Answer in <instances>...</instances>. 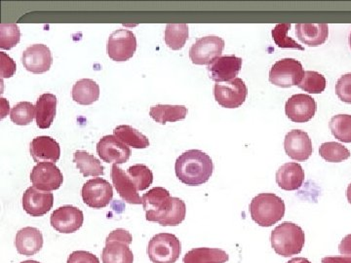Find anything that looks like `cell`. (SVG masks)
<instances>
[{
  "label": "cell",
  "mask_w": 351,
  "mask_h": 263,
  "mask_svg": "<svg viewBox=\"0 0 351 263\" xmlns=\"http://www.w3.org/2000/svg\"><path fill=\"white\" fill-rule=\"evenodd\" d=\"M142 199L147 221L161 226H178L186 218V203L180 198L171 197L167 189L152 188Z\"/></svg>",
  "instance_id": "obj_1"
},
{
  "label": "cell",
  "mask_w": 351,
  "mask_h": 263,
  "mask_svg": "<svg viewBox=\"0 0 351 263\" xmlns=\"http://www.w3.org/2000/svg\"><path fill=\"white\" fill-rule=\"evenodd\" d=\"M214 164L211 157L198 149H191L182 153L175 164L178 179L189 186L206 184L213 175Z\"/></svg>",
  "instance_id": "obj_2"
},
{
  "label": "cell",
  "mask_w": 351,
  "mask_h": 263,
  "mask_svg": "<svg viewBox=\"0 0 351 263\" xmlns=\"http://www.w3.org/2000/svg\"><path fill=\"white\" fill-rule=\"evenodd\" d=\"M270 240L277 255L289 258L301 253L306 243V235L299 225L286 221L274 228Z\"/></svg>",
  "instance_id": "obj_3"
},
{
  "label": "cell",
  "mask_w": 351,
  "mask_h": 263,
  "mask_svg": "<svg viewBox=\"0 0 351 263\" xmlns=\"http://www.w3.org/2000/svg\"><path fill=\"white\" fill-rule=\"evenodd\" d=\"M251 218L262 227H270L285 214V203L274 193H261L252 200Z\"/></svg>",
  "instance_id": "obj_4"
},
{
  "label": "cell",
  "mask_w": 351,
  "mask_h": 263,
  "mask_svg": "<svg viewBox=\"0 0 351 263\" xmlns=\"http://www.w3.org/2000/svg\"><path fill=\"white\" fill-rule=\"evenodd\" d=\"M132 241L131 233L123 228L110 232L101 253L103 263H133L134 255L129 248Z\"/></svg>",
  "instance_id": "obj_5"
},
{
  "label": "cell",
  "mask_w": 351,
  "mask_h": 263,
  "mask_svg": "<svg viewBox=\"0 0 351 263\" xmlns=\"http://www.w3.org/2000/svg\"><path fill=\"white\" fill-rule=\"evenodd\" d=\"M147 251L152 263H176L182 253L181 241L171 233H159L152 237Z\"/></svg>",
  "instance_id": "obj_6"
},
{
  "label": "cell",
  "mask_w": 351,
  "mask_h": 263,
  "mask_svg": "<svg viewBox=\"0 0 351 263\" xmlns=\"http://www.w3.org/2000/svg\"><path fill=\"white\" fill-rule=\"evenodd\" d=\"M304 68L299 61L291 58L280 60L272 66L269 71V82L281 88L299 85L304 75Z\"/></svg>",
  "instance_id": "obj_7"
},
{
  "label": "cell",
  "mask_w": 351,
  "mask_h": 263,
  "mask_svg": "<svg viewBox=\"0 0 351 263\" xmlns=\"http://www.w3.org/2000/svg\"><path fill=\"white\" fill-rule=\"evenodd\" d=\"M137 50V39L129 29H120L113 32L108 38V55L112 61L126 62Z\"/></svg>",
  "instance_id": "obj_8"
},
{
  "label": "cell",
  "mask_w": 351,
  "mask_h": 263,
  "mask_svg": "<svg viewBox=\"0 0 351 263\" xmlns=\"http://www.w3.org/2000/svg\"><path fill=\"white\" fill-rule=\"evenodd\" d=\"M248 88L241 78H235L226 84H215V100L221 107L237 108L241 107L246 101Z\"/></svg>",
  "instance_id": "obj_9"
},
{
  "label": "cell",
  "mask_w": 351,
  "mask_h": 263,
  "mask_svg": "<svg viewBox=\"0 0 351 263\" xmlns=\"http://www.w3.org/2000/svg\"><path fill=\"white\" fill-rule=\"evenodd\" d=\"M225 40L219 36H205L198 38L189 50V58L195 64L209 66L217 58L221 56Z\"/></svg>",
  "instance_id": "obj_10"
},
{
  "label": "cell",
  "mask_w": 351,
  "mask_h": 263,
  "mask_svg": "<svg viewBox=\"0 0 351 263\" xmlns=\"http://www.w3.org/2000/svg\"><path fill=\"white\" fill-rule=\"evenodd\" d=\"M83 202L93 209H103L108 206L113 197V189L110 182L101 177L90 179L83 186Z\"/></svg>",
  "instance_id": "obj_11"
},
{
  "label": "cell",
  "mask_w": 351,
  "mask_h": 263,
  "mask_svg": "<svg viewBox=\"0 0 351 263\" xmlns=\"http://www.w3.org/2000/svg\"><path fill=\"white\" fill-rule=\"evenodd\" d=\"M31 181L32 186L38 190L50 192L61 188L64 177L54 163L44 162L34 166L31 173Z\"/></svg>",
  "instance_id": "obj_12"
},
{
  "label": "cell",
  "mask_w": 351,
  "mask_h": 263,
  "mask_svg": "<svg viewBox=\"0 0 351 263\" xmlns=\"http://www.w3.org/2000/svg\"><path fill=\"white\" fill-rule=\"evenodd\" d=\"M51 225L56 231L71 234L82 228L84 216L78 208L66 206L58 208L51 214Z\"/></svg>",
  "instance_id": "obj_13"
},
{
  "label": "cell",
  "mask_w": 351,
  "mask_h": 263,
  "mask_svg": "<svg viewBox=\"0 0 351 263\" xmlns=\"http://www.w3.org/2000/svg\"><path fill=\"white\" fill-rule=\"evenodd\" d=\"M317 105L309 95L297 94L291 97L285 105L286 115L295 123H306L313 118Z\"/></svg>",
  "instance_id": "obj_14"
},
{
  "label": "cell",
  "mask_w": 351,
  "mask_h": 263,
  "mask_svg": "<svg viewBox=\"0 0 351 263\" xmlns=\"http://www.w3.org/2000/svg\"><path fill=\"white\" fill-rule=\"evenodd\" d=\"M97 152L101 160L115 165L126 163L132 151L128 145L123 144L115 136L108 135L101 138L97 145Z\"/></svg>",
  "instance_id": "obj_15"
},
{
  "label": "cell",
  "mask_w": 351,
  "mask_h": 263,
  "mask_svg": "<svg viewBox=\"0 0 351 263\" xmlns=\"http://www.w3.org/2000/svg\"><path fill=\"white\" fill-rule=\"evenodd\" d=\"M22 62L27 71L40 75L47 73L52 66V53L43 44H34L24 51Z\"/></svg>",
  "instance_id": "obj_16"
},
{
  "label": "cell",
  "mask_w": 351,
  "mask_h": 263,
  "mask_svg": "<svg viewBox=\"0 0 351 263\" xmlns=\"http://www.w3.org/2000/svg\"><path fill=\"white\" fill-rule=\"evenodd\" d=\"M241 58L221 56L208 66L210 78L215 82H230L237 78L242 68Z\"/></svg>",
  "instance_id": "obj_17"
},
{
  "label": "cell",
  "mask_w": 351,
  "mask_h": 263,
  "mask_svg": "<svg viewBox=\"0 0 351 263\" xmlns=\"http://www.w3.org/2000/svg\"><path fill=\"white\" fill-rule=\"evenodd\" d=\"M284 149L290 158L297 161H306L313 153L311 138L301 130L289 132L284 140Z\"/></svg>",
  "instance_id": "obj_18"
},
{
  "label": "cell",
  "mask_w": 351,
  "mask_h": 263,
  "mask_svg": "<svg viewBox=\"0 0 351 263\" xmlns=\"http://www.w3.org/2000/svg\"><path fill=\"white\" fill-rule=\"evenodd\" d=\"M54 204V195L51 192L38 190L32 186L25 190L23 195V208L29 216H43L52 209Z\"/></svg>",
  "instance_id": "obj_19"
},
{
  "label": "cell",
  "mask_w": 351,
  "mask_h": 263,
  "mask_svg": "<svg viewBox=\"0 0 351 263\" xmlns=\"http://www.w3.org/2000/svg\"><path fill=\"white\" fill-rule=\"evenodd\" d=\"M29 151L36 163H56L61 156V147L54 138L41 136L34 138L29 145Z\"/></svg>",
  "instance_id": "obj_20"
},
{
  "label": "cell",
  "mask_w": 351,
  "mask_h": 263,
  "mask_svg": "<svg viewBox=\"0 0 351 263\" xmlns=\"http://www.w3.org/2000/svg\"><path fill=\"white\" fill-rule=\"evenodd\" d=\"M110 175L113 186L122 199L132 205L143 204L142 197L138 195L137 188L127 172H124L119 166L113 164Z\"/></svg>",
  "instance_id": "obj_21"
},
{
  "label": "cell",
  "mask_w": 351,
  "mask_h": 263,
  "mask_svg": "<svg viewBox=\"0 0 351 263\" xmlns=\"http://www.w3.org/2000/svg\"><path fill=\"white\" fill-rule=\"evenodd\" d=\"M14 243L20 255L32 257L43 249V235L38 228L29 226L17 232Z\"/></svg>",
  "instance_id": "obj_22"
},
{
  "label": "cell",
  "mask_w": 351,
  "mask_h": 263,
  "mask_svg": "<svg viewBox=\"0 0 351 263\" xmlns=\"http://www.w3.org/2000/svg\"><path fill=\"white\" fill-rule=\"evenodd\" d=\"M304 181V171L299 163H286L277 170L276 182L283 190H298Z\"/></svg>",
  "instance_id": "obj_23"
},
{
  "label": "cell",
  "mask_w": 351,
  "mask_h": 263,
  "mask_svg": "<svg viewBox=\"0 0 351 263\" xmlns=\"http://www.w3.org/2000/svg\"><path fill=\"white\" fill-rule=\"evenodd\" d=\"M295 34L302 43L309 47H317L326 42L329 27L326 24H298Z\"/></svg>",
  "instance_id": "obj_24"
},
{
  "label": "cell",
  "mask_w": 351,
  "mask_h": 263,
  "mask_svg": "<svg viewBox=\"0 0 351 263\" xmlns=\"http://www.w3.org/2000/svg\"><path fill=\"white\" fill-rule=\"evenodd\" d=\"M57 98L53 94H43L36 105V125L40 129H48L56 116Z\"/></svg>",
  "instance_id": "obj_25"
},
{
  "label": "cell",
  "mask_w": 351,
  "mask_h": 263,
  "mask_svg": "<svg viewBox=\"0 0 351 263\" xmlns=\"http://www.w3.org/2000/svg\"><path fill=\"white\" fill-rule=\"evenodd\" d=\"M230 255L221 249L196 248L184 255V263H226Z\"/></svg>",
  "instance_id": "obj_26"
},
{
  "label": "cell",
  "mask_w": 351,
  "mask_h": 263,
  "mask_svg": "<svg viewBox=\"0 0 351 263\" xmlns=\"http://www.w3.org/2000/svg\"><path fill=\"white\" fill-rule=\"evenodd\" d=\"M100 98V86L92 79H82L73 85V100L78 105H90Z\"/></svg>",
  "instance_id": "obj_27"
},
{
  "label": "cell",
  "mask_w": 351,
  "mask_h": 263,
  "mask_svg": "<svg viewBox=\"0 0 351 263\" xmlns=\"http://www.w3.org/2000/svg\"><path fill=\"white\" fill-rule=\"evenodd\" d=\"M149 115L159 124L184 120L188 115V108L184 105H157L149 110Z\"/></svg>",
  "instance_id": "obj_28"
},
{
  "label": "cell",
  "mask_w": 351,
  "mask_h": 263,
  "mask_svg": "<svg viewBox=\"0 0 351 263\" xmlns=\"http://www.w3.org/2000/svg\"><path fill=\"white\" fill-rule=\"evenodd\" d=\"M73 162L84 177H99L104 175V167L100 160L86 151L75 152Z\"/></svg>",
  "instance_id": "obj_29"
},
{
  "label": "cell",
  "mask_w": 351,
  "mask_h": 263,
  "mask_svg": "<svg viewBox=\"0 0 351 263\" xmlns=\"http://www.w3.org/2000/svg\"><path fill=\"white\" fill-rule=\"evenodd\" d=\"M113 136L121 140L123 144L133 147V149H145L149 147V138L131 126L117 127L113 131Z\"/></svg>",
  "instance_id": "obj_30"
},
{
  "label": "cell",
  "mask_w": 351,
  "mask_h": 263,
  "mask_svg": "<svg viewBox=\"0 0 351 263\" xmlns=\"http://www.w3.org/2000/svg\"><path fill=\"white\" fill-rule=\"evenodd\" d=\"M189 39V25L186 24H168L166 25L165 40L166 45L170 49L181 50L186 45Z\"/></svg>",
  "instance_id": "obj_31"
},
{
  "label": "cell",
  "mask_w": 351,
  "mask_h": 263,
  "mask_svg": "<svg viewBox=\"0 0 351 263\" xmlns=\"http://www.w3.org/2000/svg\"><path fill=\"white\" fill-rule=\"evenodd\" d=\"M330 129L334 137L339 142H351V115L339 114L332 117L329 123Z\"/></svg>",
  "instance_id": "obj_32"
},
{
  "label": "cell",
  "mask_w": 351,
  "mask_h": 263,
  "mask_svg": "<svg viewBox=\"0 0 351 263\" xmlns=\"http://www.w3.org/2000/svg\"><path fill=\"white\" fill-rule=\"evenodd\" d=\"M127 174L130 177L138 191L145 190L154 182V174H152V170L142 164H137V165L129 167Z\"/></svg>",
  "instance_id": "obj_33"
},
{
  "label": "cell",
  "mask_w": 351,
  "mask_h": 263,
  "mask_svg": "<svg viewBox=\"0 0 351 263\" xmlns=\"http://www.w3.org/2000/svg\"><path fill=\"white\" fill-rule=\"evenodd\" d=\"M319 154L324 160L331 163L343 162L350 157V151L343 145L336 142L321 145Z\"/></svg>",
  "instance_id": "obj_34"
},
{
  "label": "cell",
  "mask_w": 351,
  "mask_h": 263,
  "mask_svg": "<svg viewBox=\"0 0 351 263\" xmlns=\"http://www.w3.org/2000/svg\"><path fill=\"white\" fill-rule=\"evenodd\" d=\"M298 87L309 94H321L326 88V78L317 71H304Z\"/></svg>",
  "instance_id": "obj_35"
},
{
  "label": "cell",
  "mask_w": 351,
  "mask_h": 263,
  "mask_svg": "<svg viewBox=\"0 0 351 263\" xmlns=\"http://www.w3.org/2000/svg\"><path fill=\"white\" fill-rule=\"evenodd\" d=\"M36 117V105L29 101H22L12 108L10 118L14 124L19 126H27L32 123Z\"/></svg>",
  "instance_id": "obj_36"
},
{
  "label": "cell",
  "mask_w": 351,
  "mask_h": 263,
  "mask_svg": "<svg viewBox=\"0 0 351 263\" xmlns=\"http://www.w3.org/2000/svg\"><path fill=\"white\" fill-rule=\"evenodd\" d=\"M21 32L16 24L0 25V48L10 50L20 42Z\"/></svg>",
  "instance_id": "obj_37"
},
{
  "label": "cell",
  "mask_w": 351,
  "mask_h": 263,
  "mask_svg": "<svg viewBox=\"0 0 351 263\" xmlns=\"http://www.w3.org/2000/svg\"><path fill=\"white\" fill-rule=\"evenodd\" d=\"M290 24H278L272 29V38L274 42L280 48H291V49H299L304 51V48L300 45L297 41L288 36V32L290 31Z\"/></svg>",
  "instance_id": "obj_38"
},
{
  "label": "cell",
  "mask_w": 351,
  "mask_h": 263,
  "mask_svg": "<svg viewBox=\"0 0 351 263\" xmlns=\"http://www.w3.org/2000/svg\"><path fill=\"white\" fill-rule=\"evenodd\" d=\"M336 93L339 100L351 105V73L339 78L336 84Z\"/></svg>",
  "instance_id": "obj_39"
},
{
  "label": "cell",
  "mask_w": 351,
  "mask_h": 263,
  "mask_svg": "<svg viewBox=\"0 0 351 263\" xmlns=\"http://www.w3.org/2000/svg\"><path fill=\"white\" fill-rule=\"evenodd\" d=\"M15 62L6 53L0 52V76L3 78L12 77L16 73Z\"/></svg>",
  "instance_id": "obj_40"
},
{
  "label": "cell",
  "mask_w": 351,
  "mask_h": 263,
  "mask_svg": "<svg viewBox=\"0 0 351 263\" xmlns=\"http://www.w3.org/2000/svg\"><path fill=\"white\" fill-rule=\"evenodd\" d=\"M66 263H100V260L89 251H75L71 253Z\"/></svg>",
  "instance_id": "obj_41"
},
{
  "label": "cell",
  "mask_w": 351,
  "mask_h": 263,
  "mask_svg": "<svg viewBox=\"0 0 351 263\" xmlns=\"http://www.w3.org/2000/svg\"><path fill=\"white\" fill-rule=\"evenodd\" d=\"M339 251L341 255H351V234L346 235L345 238L341 240Z\"/></svg>",
  "instance_id": "obj_42"
},
{
  "label": "cell",
  "mask_w": 351,
  "mask_h": 263,
  "mask_svg": "<svg viewBox=\"0 0 351 263\" xmlns=\"http://www.w3.org/2000/svg\"><path fill=\"white\" fill-rule=\"evenodd\" d=\"M322 263H351V257H329L322 258Z\"/></svg>",
  "instance_id": "obj_43"
},
{
  "label": "cell",
  "mask_w": 351,
  "mask_h": 263,
  "mask_svg": "<svg viewBox=\"0 0 351 263\" xmlns=\"http://www.w3.org/2000/svg\"><path fill=\"white\" fill-rule=\"evenodd\" d=\"M1 118H4L9 112V103L5 99H1Z\"/></svg>",
  "instance_id": "obj_44"
},
{
  "label": "cell",
  "mask_w": 351,
  "mask_h": 263,
  "mask_svg": "<svg viewBox=\"0 0 351 263\" xmlns=\"http://www.w3.org/2000/svg\"><path fill=\"white\" fill-rule=\"evenodd\" d=\"M287 263H311L308 260L304 258H295L293 260H289Z\"/></svg>",
  "instance_id": "obj_45"
},
{
  "label": "cell",
  "mask_w": 351,
  "mask_h": 263,
  "mask_svg": "<svg viewBox=\"0 0 351 263\" xmlns=\"http://www.w3.org/2000/svg\"><path fill=\"white\" fill-rule=\"evenodd\" d=\"M346 197H348V203L351 205V184L348 186V190H346Z\"/></svg>",
  "instance_id": "obj_46"
},
{
  "label": "cell",
  "mask_w": 351,
  "mask_h": 263,
  "mask_svg": "<svg viewBox=\"0 0 351 263\" xmlns=\"http://www.w3.org/2000/svg\"><path fill=\"white\" fill-rule=\"evenodd\" d=\"M21 263H40V262H36V260H25V262H23Z\"/></svg>",
  "instance_id": "obj_47"
},
{
  "label": "cell",
  "mask_w": 351,
  "mask_h": 263,
  "mask_svg": "<svg viewBox=\"0 0 351 263\" xmlns=\"http://www.w3.org/2000/svg\"><path fill=\"white\" fill-rule=\"evenodd\" d=\"M350 49H351V32L350 36Z\"/></svg>",
  "instance_id": "obj_48"
}]
</instances>
